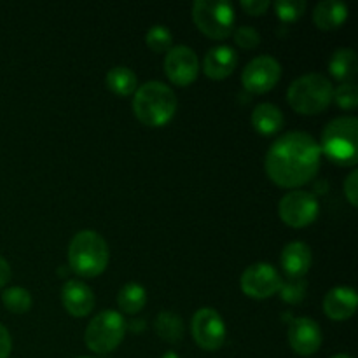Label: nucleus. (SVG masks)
<instances>
[{"label":"nucleus","mask_w":358,"mask_h":358,"mask_svg":"<svg viewBox=\"0 0 358 358\" xmlns=\"http://www.w3.org/2000/svg\"><path fill=\"white\" fill-rule=\"evenodd\" d=\"M322 150L304 131H290L271 143L266 154V173L278 187L296 189L318 173Z\"/></svg>","instance_id":"nucleus-1"},{"label":"nucleus","mask_w":358,"mask_h":358,"mask_svg":"<svg viewBox=\"0 0 358 358\" xmlns=\"http://www.w3.org/2000/svg\"><path fill=\"white\" fill-rule=\"evenodd\" d=\"M133 112L142 124L159 128L170 122L177 112V96L166 84L159 80H149L136 87Z\"/></svg>","instance_id":"nucleus-2"},{"label":"nucleus","mask_w":358,"mask_h":358,"mask_svg":"<svg viewBox=\"0 0 358 358\" xmlns=\"http://www.w3.org/2000/svg\"><path fill=\"white\" fill-rule=\"evenodd\" d=\"M69 262L72 271L83 278H94L107 269L108 247L94 231H80L69 245Z\"/></svg>","instance_id":"nucleus-3"},{"label":"nucleus","mask_w":358,"mask_h":358,"mask_svg":"<svg viewBox=\"0 0 358 358\" xmlns=\"http://www.w3.org/2000/svg\"><path fill=\"white\" fill-rule=\"evenodd\" d=\"M332 93L334 87L327 77L322 73H306L290 84L287 100L297 114L313 115L320 114L331 105Z\"/></svg>","instance_id":"nucleus-4"},{"label":"nucleus","mask_w":358,"mask_h":358,"mask_svg":"<svg viewBox=\"0 0 358 358\" xmlns=\"http://www.w3.org/2000/svg\"><path fill=\"white\" fill-rule=\"evenodd\" d=\"M334 163L353 166L358 161V121L357 117H338L325 126L322 147Z\"/></svg>","instance_id":"nucleus-5"},{"label":"nucleus","mask_w":358,"mask_h":358,"mask_svg":"<svg viewBox=\"0 0 358 358\" xmlns=\"http://www.w3.org/2000/svg\"><path fill=\"white\" fill-rule=\"evenodd\" d=\"M192 20L199 31L213 41H224L233 34L234 7L222 0H196L192 6Z\"/></svg>","instance_id":"nucleus-6"},{"label":"nucleus","mask_w":358,"mask_h":358,"mask_svg":"<svg viewBox=\"0 0 358 358\" xmlns=\"http://www.w3.org/2000/svg\"><path fill=\"white\" fill-rule=\"evenodd\" d=\"M126 320L117 311H101L90 322L84 334L86 346L94 353H108L117 348L126 334Z\"/></svg>","instance_id":"nucleus-7"},{"label":"nucleus","mask_w":358,"mask_h":358,"mask_svg":"<svg viewBox=\"0 0 358 358\" xmlns=\"http://www.w3.org/2000/svg\"><path fill=\"white\" fill-rule=\"evenodd\" d=\"M278 212L287 226L301 229L317 220L320 205L311 192L292 191L283 196L278 205Z\"/></svg>","instance_id":"nucleus-8"},{"label":"nucleus","mask_w":358,"mask_h":358,"mask_svg":"<svg viewBox=\"0 0 358 358\" xmlns=\"http://www.w3.org/2000/svg\"><path fill=\"white\" fill-rule=\"evenodd\" d=\"M191 331L196 345L206 352H215L226 341V324L222 317L212 308H201L196 311Z\"/></svg>","instance_id":"nucleus-9"},{"label":"nucleus","mask_w":358,"mask_h":358,"mask_svg":"<svg viewBox=\"0 0 358 358\" xmlns=\"http://www.w3.org/2000/svg\"><path fill=\"white\" fill-rule=\"evenodd\" d=\"M282 77V66L273 56L262 55L252 59L241 73V83L250 93L262 94L271 91Z\"/></svg>","instance_id":"nucleus-10"},{"label":"nucleus","mask_w":358,"mask_h":358,"mask_svg":"<svg viewBox=\"0 0 358 358\" xmlns=\"http://www.w3.org/2000/svg\"><path fill=\"white\" fill-rule=\"evenodd\" d=\"M241 290L254 299H268L273 294L280 292L283 280L271 264L257 262L247 268L241 275Z\"/></svg>","instance_id":"nucleus-11"},{"label":"nucleus","mask_w":358,"mask_h":358,"mask_svg":"<svg viewBox=\"0 0 358 358\" xmlns=\"http://www.w3.org/2000/svg\"><path fill=\"white\" fill-rule=\"evenodd\" d=\"M164 72L168 79L177 86H189L196 80L199 72V62L196 52L187 45H175L166 52Z\"/></svg>","instance_id":"nucleus-12"},{"label":"nucleus","mask_w":358,"mask_h":358,"mask_svg":"<svg viewBox=\"0 0 358 358\" xmlns=\"http://www.w3.org/2000/svg\"><path fill=\"white\" fill-rule=\"evenodd\" d=\"M289 343L297 355H313L322 345L320 325L311 318H296L289 327Z\"/></svg>","instance_id":"nucleus-13"},{"label":"nucleus","mask_w":358,"mask_h":358,"mask_svg":"<svg viewBox=\"0 0 358 358\" xmlns=\"http://www.w3.org/2000/svg\"><path fill=\"white\" fill-rule=\"evenodd\" d=\"M62 301L72 317H86L94 308L93 290L80 280H69L63 285Z\"/></svg>","instance_id":"nucleus-14"},{"label":"nucleus","mask_w":358,"mask_h":358,"mask_svg":"<svg viewBox=\"0 0 358 358\" xmlns=\"http://www.w3.org/2000/svg\"><path fill=\"white\" fill-rule=\"evenodd\" d=\"M238 65V55L229 45H215L206 52L203 59V72L213 80H222L234 72Z\"/></svg>","instance_id":"nucleus-15"},{"label":"nucleus","mask_w":358,"mask_h":358,"mask_svg":"<svg viewBox=\"0 0 358 358\" xmlns=\"http://www.w3.org/2000/svg\"><path fill=\"white\" fill-rule=\"evenodd\" d=\"M357 292L348 287H336L325 296L324 311L336 322L348 320L357 311Z\"/></svg>","instance_id":"nucleus-16"},{"label":"nucleus","mask_w":358,"mask_h":358,"mask_svg":"<svg viewBox=\"0 0 358 358\" xmlns=\"http://www.w3.org/2000/svg\"><path fill=\"white\" fill-rule=\"evenodd\" d=\"M311 262H313L311 248L303 241H292L283 248L282 266L289 278H304V275L310 271Z\"/></svg>","instance_id":"nucleus-17"},{"label":"nucleus","mask_w":358,"mask_h":358,"mask_svg":"<svg viewBox=\"0 0 358 358\" xmlns=\"http://www.w3.org/2000/svg\"><path fill=\"white\" fill-rule=\"evenodd\" d=\"M348 17V7L339 0H322L313 10V23L320 30H336Z\"/></svg>","instance_id":"nucleus-18"},{"label":"nucleus","mask_w":358,"mask_h":358,"mask_svg":"<svg viewBox=\"0 0 358 358\" xmlns=\"http://www.w3.org/2000/svg\"><path fill=\"white\" fill-rule=\"evenodd\" d=\"M252 124L261 135H273L283 126V114L273 103H261L252 112Z\"/></svg>","instance_id":"nucleus-19"},{"label":"nucleus","mask_w":358,"mask_h":358,"mask_svg":"<svg viewBox=\"0 0 358 358\" xmlns=\"http://www.w3.org/2000/svg\"><path fill=\"white\" fill-rule=\"evenodd\" d=\"M154 329H156L157 336L170 345L180 343L184 338V322L178 315L171 313V311H161L157 315Z\"/></svg>","instance_id":"nucleus-20"},{"label":"nucleus","mask_w":358,"mask_h":358,"mask_svg":"<svg viewBox=\"0 0 358 358\" xmlns=\"http://www.w3.org/2000/svg\"><path fill=\"white\" fill-rule=\"evenodd\" d=\"M107 87L119 96H129L136 91V76L128 66H114L105 77Z\"/></svg>","instance_id":"nucleus-21"},{"label":"nucleus","mask_w":358,"mask_h":358,"mask_svg":"<svg viewBox=\"0 0 358 358\" xmlns=\"http://www.w3.org/2000/svg\"><path fill=\"white\" fill-rule=\"evenodd\" d=\"M358 62L353 49H338L329 59V70L338 80H350L357 73Z\"/></svg>","instance_id":"nucleus-22"},{"label":"nucleus","mask_w":358,"mask_h":358,"mask_svg":"<svg viewBox=\"0 0 358 358\" xmlns=\"http://www.w3.org/2000/svg\"><path fill=\"white\" fill-rule=\"evenodd\" d=\"M145 289L138 283L131 282V283H126L121 290H119V296H117V304L121 308V311L128 315H135L138 311H142V308L145 306Z\"/></svg>","instance_id":"nucleus-23"},{"label":"nucleus","mask_w":358,"mask_h":358,"mask_svg":"<svg viewBox=\"0 0 358 358\" xmlns=\"http://www.w3.org/2000/svg\"><path fill=\"white\" fill-rule=\"evenodd\" d=\"M2 303L13 313H27L31 308V296L27 289L23 287H10V289L3 290Z\"/></svg>","instance_id":"nucleus-24"},{"label":"nucleus","mask_w":358,"mask_h":358,"mask_svg":"<svg viewBox=\"0 0 358 358\" xmlns=\"http://www.w3.org/2000/svg\"><path fill=\"white\" fill-rule=\"evenodd\" d=\"M145 42L154 52H168L171 49V44H173V35L166 27L156 24V27L147 31Z\"/></svg>","instance_id":"nucleus-25"},{"label":"nucleus","mask_w":358,"mask_h":358,"mask_svg":"<svg viewBox=\"0 0 358 358\" xmlns=\"http://www.w3.org/2000/svg\"><path fill=\"white\" fill-rule=\"evenodd\" d=\"M306 280L304 278H290L289 282H283L280 287V296L285 303L297 304L306 296Z\"/></svg>","instance_id":"nucleus-26"},{"label":"nucleus","mask_w":358,"mask_h":358,"mask_svg":"<svg viewBox=\"0 0 358 358\" xmlns=\"http://www.w3.org/2000/svg\"><path fill=\"white\" fill-rule=\"evenodd\" d=\"M306 3L304 0H278L275 3V10L278 17L285 23H292V21L299 20L303 16Z\"/></svg>","instance_id":"nucleus-27"},{"label":"nucleus","mask_w":358,"mask_h":358,"mask_svg":"<svg viewBox=\"0 0 358 358\" xmlns=\"http://www.w3.org/2000/svg\"><path fill=\"white\" fill-rule=\"evenodd\" d=\"M332 100H336V103L341 108L346 110H352L358 105V87L353 83H343L339 84L338 90H334L332 93Z\"/></svg>","instance_id":"nucleus-28"},{"label":"nucleus","mask_w":358,"mask_h":358,"mask_svg":"<svg viewBox=\"0 0 358 358\" xmlns=\"http://www.w3.org/2000/svg\"><path fill=\"white\" fill-rule=\"evenodd\" d=\"M234 42L243 49H254L261 42V35L254 27H240L234 30Z\"/></svg>","instance_id":"nucleus-29"},{"label":"nucleus","mask_w":358,"mask_h":358,"mask_svg":"<svg viewBox=\"0 0 358 358\" xmlns=\"http://www.w3.org/2000/svg\"><path fill=\"white\" fill-rule=\"evenodd\" d=\"M345 194L353 206L358 205V171L353 170L345 182Z\"/></svg>","instance_id":"nucleus-30"},{"label":"nucleus","mask_w":358,"mask_h":358,"mask_svg":"<svg viewBox=\"0 0 358 358\" xmlns=\"http://www.w3.org/2000/svg\"><path fill=\"white\" fill-rule=\"evenodd\" d=\"M269 0H241V7L252 16H261L269 9Z\"/></svg>","instance_id":"nucleus-31"},{"label":"nucleus","mask_w":358,"mask_h":358,"mask_svg":"<svg viewBox=\"0 0 358 358\" xmlns=\"http://www.w3.org/2000/svg\"><path fill=\"white\" fill-rule=\"evenodd\" d=\"M10 350H13V341H10L9 331L0 324V358H9Z\"/></svg>","instance_id":"nucleus-32"},{"label":"nucleus","mask_w":358,"mask_h":358,"mask_svg":"<svg viewBox=\"0 0 358 358\" xmlns=\"http://www.w3.org/2000/svg\"><path fill=\"white\" fill-rule=\"evenodd\" d=\"M9 278H10V268L9 264H7L6 259L0 255V289L9 282Z\"/></svg>","instance_id":"nucleus-33"},{"label":"nucleus","mask_w":358,"mask_h":358,"mask_svg":"<svg viewBox=\"0 0 358 358\" xmlns=\"http://www.w3.org/2000/svg\"><path fill=\"white\" fill-rule=\"evenodd\" d=\"M161 358H180V357H178L175 352H168V353H164V355Z\"/></svg>","instance_id":"nucleus-34"},{"label":"nucleus","mask_w":358,"mask_h":358,"mask_svg":"<svg viewBox=\"0 0 358 358\" xmlns=\"http://www.w3.org/2000/svg\"><path fill=\"white\" fill-rule=\"evenodd\" d=\"M332 358H352L350 355H336V357H332Z\"/></svg>","instance_id":"nucleus-35"},{"label":"nucleus","mask_w":358,"mask_h":358,"mask_svg":"<svg viewBox=\"0 0 358 358\" xmlns=\"http://www.w3.org/2000/svg\"><path fill=\"white\" fill-rule=\"evenodd\" d=\"M79 358H91V357H79Z\"/></svg>","instance_id":"nucleus-36"}]
</instances>
